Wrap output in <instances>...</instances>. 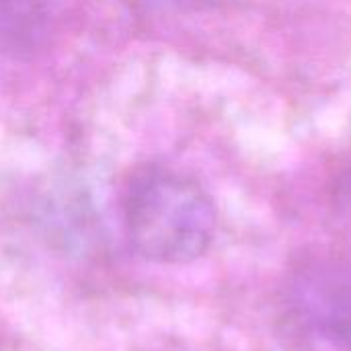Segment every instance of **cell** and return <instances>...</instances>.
<instances>
[{
    "label": "cell",
    "instance_id": "obj_1",
    "mask_svg": "<svg viewBox=\"0 0 351 351\" xmlns=\"http://www.w3.org/2000/svg\"><path fill=\"white\" fill-rule=\"evenodd\" d=\"M130 245L154 263L179 265L202 257L216 234V208L189 175L148 165L132 175L123 193Z\"/></svg>",
    "mask_w": 351,
    "mask_h": 351
},
{
    "label": "cell",
    "instance_id": "obj_2",
    "mask_svg": "<svg viewBox=\"0 0 351 351\" xmlns=\"http://www.w3.org/2000/svg\"><path fill=\"white\" fill-rule=\"evenodd\" d=\"M306 306L311 308L313 323L327 331L333 339L351 343V280L325 278L311 282Z\"/></svg>",
    "mask_w": 351,
    "mask_h": 351
},
{
    "label": "cell",
    "instance_id": "obj_3",
    "mask_svg": "<svg viewBox=\"0 0 351 351\" xmlns=\"http://www.w3.org/2000/svg\"><path fill=\"white\" fill-rule=\"evenodd\" d=\"M45 0H0V49H29L43 35Z\"/></svg>",
    "mask_w": 351,
    "mask_h": 351
},
{
    "label": "cell",
    "instance_id": "obj_4",
    "mask_svg": "<svg viewBox=\"0 0 351 351\" xmlns=\"http://www.w3.org/2000/svg\"><path fill=\"white\" fill-rule=\"evenodd\" d=\"M158 6H169V8H185V6H195L202 0H146Z\"/></svg>",
    "mask_w": 351,
    "mask_h": 351
},
{
    "label": "cell",
    "instance_id": "obj_5",
    "mask_svg": "<svg viewBox=\"0 0 351 351\" xmlns=\"http://www.w3.org/2000/svg\"><path fill=\"white\" fill-rule=\"evenodd\" d=\"M348 208H350V214H351V179H350V183H348Z\"/></svg>",
    "mask_w": 351,
    "mask_h": 351
}]
</instances>
